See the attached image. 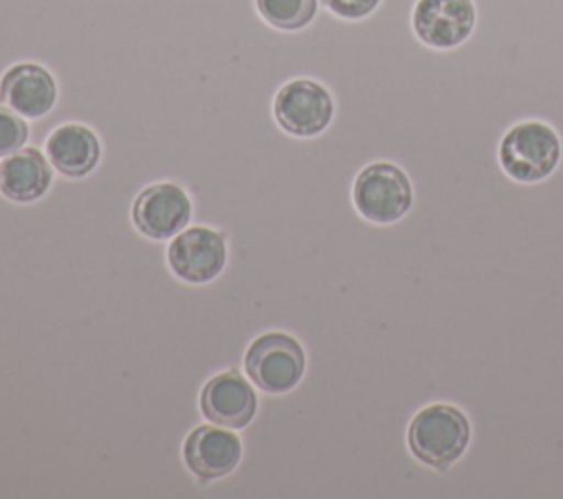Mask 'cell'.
Segmentation results:
<instances>
[{
  "instance_id": "ba28073f",
  "label": "cell",
  "mask_w": 563,
  "mask_h": 499,
  "mask_svg": "<svg viewBox=\"0 0 563 499\" xmlns=\"http://www.w3.org/2000/svg\"><path fill=\"white\" fill-rule=\"evenodd\" d=\"M132 218L143 235L167 240L189 222L191 202L187 193L172 182L150 185L136 196Z\"/></svg>"
},
{
  "instance_id": "30bf717a",
  "label": "cell",
  "mask_w": 563,
  "mask_h": 499,
  "mask_svg": "<svg viewBox=\"0 0 563 499\" xmlns=\"http://www.w3.org/2000/svg\"><path fill=\"white\" fill-rule=\"evenodd\" d=\"M183 455L189 470L198 479L209 481L229 475L238 466L242 457V444L235 433L205 424L189 433Z\"/></svg>"
},
{
  "instance_id": "7c38bea8",
  "label": "cell",
  "mask_w": 563,
  "mask_h": 499,
  "mask_svg": "<svg viewBox=\"0 0 563 499\" xmlns=\"http://www.w3.org/2000/svg\"><path fill=\"white\" fill-rule=\"evenodd\" d=\"M101 154L92 130L79 123H66L46 138V156L51 165L68 178H81L97 165Z\"/></svg>"
},
{
  "instance_id": "277c9868",
  "label": "cell",
  "mask_w": 563,
  "mask_h": 499,
  "mask_svg": "<svg viewBox=\"0 0 563 499\" xmlns=\"http://www.w3.org/2000/svg\"><path fill=\"white\" fill-rule=\"evenodd\" d=\"M306 354L299 341L284 332L257 336L244 356L249 378L268 393L290 391L303 376Z\"/></svg>"
},
{
  "instance_id": "4fadbf2b",
  "label": "cell",
  "mask_w": 563,
  "mask_h": 499,
  "mask_svg": "<svg viewBox=\"0 0 563 499\" xmlns=\"http://www.w3.org/2000/svg\"><path fill=\"white\" fill-rule=\"evenodd\" d=\"M51 180V165L35 147L13 152L0 163V191L13 202L37 200Z\"/></svg>"
},
{
  "instance_id": "2e32d148",
  "label": "cell",
  "mask_w": 563,
  "mask_h": 499,
  "mask_svg": "<svg viewBox=\"0 0 563 499\" xmlns=\"http://www.w3.org/2000/svg\"><path fill=\"white\" fill-rule=\"evenodd\" d=\"M323 4L339 18L361 20L369 15L380 4V0H323Z\"/></svg>"
},
{
  "instance_id": "8992f818",
  "label": "cell",
  "mask_w": 563,
  "mask_h": 499,
  "mask_svg": "<svg viewBox=\"0 0 563 499\" xmlns=\"http://www.w3.org/2000/svg\"><path fill=\"white\" fill-rule=\"evenodd\" d=\"M334 114L330 92L312 79H295L279 88L275 97L277 123L295 136L321 134Z\"/></svg>"
},
{
  "instance_id": "9a60e30c",
  "label": "cell",
  "mask_w": 563,
  "mask_h": 499,
  "mask_svg": "<svg viewBox=\"0 0 563 499\" xmlns=\"http://www.w3.org/2000/svg\"><path fill=\"white\" fill-rule=\"evenodd\" d=\"M29 136L24 119H20L11 108L0 106V156L18 152Z\"/></svg>"
},
{
  "instance_id": "5bb4252c",
  "label": "cell",
  "mask_w": 563,
  "mask_h": 499,
  "mask_svg": "<svg viewBox=\"0 0 563 499\" xmlns=\"http://www.w3.org/2000/svg\"><path fill=\"white\" fill-rule=\"evenodd\" d=\"M257 9L268 24L282 31H297L314 18L317 0H257Z\"/></svg>"
},
{
  "instance_id": "52a82bcc",
  "label": "cell",
  "mask_w": 563,
  "mask_h": 499,
  "mask_svg": "<svg viewBox=\"0 0 563 499\" xmlns=\"http://www.w3.org/2000/svg\"><path fill=\"white\" fill-rule=\"evenodd\" d=\"M227 262V246L220 233L207 226L185 229L167 248L169 268L189 284H205L220 275Z\"/></svg>"
},
{
  "instance_id": "8fae6325",
  "label": "cell",
  "mask_w": 563,
  "mask_h": 499,
  "mask_svg": "<svg viewBox=\"0 0 563 499\" xmlns=\"http://www.w3.org/2000/svg\"><path fill=\"white\" fill-rule=\"evenodd\" d=\"M55 79L37 64H15L2 75L0 101L26 119L44 117L55 106Z\"/></svg>"
},
{
  "instance_id": "5b68a950",
  "label": "cell",
  "mask_w": 563,
  "mask_h": 499,
  "mask_svg": "<svg viewBox=\"0 0 563 499\" xmlns=\"http://www.w3.org/2000/svg\"><path fill=\"white\" fill-rule=\"evenodd\" d=\"M477 24V7L473 0H416L411 26L416 37L440 51L464 44Z\"/></svg>"
},
{
  "instance_id": "9c48e42d",
  "label": "cell",
  "mask_w": 563,
  "mask_h": 499,
  "mask_svg": "<svg viewBox=\"0 0 563 499\" xmlns=\"http://www.w3.org/2000/svg\"><path fill=\"white\" fill-rule=\"evenodd\" d=\"M200 409L213 424L242 429L253 420L257 398L253 387L238 372H224L202 387Z\"/></svg>"
},
{
  "instance_id": "6da1fadb",
  "label": "cell",
  "mask_w": 563,
  "mask_h": 499,
  "mask_svg": "<svg viewBox=\"0 0 563 499\" xmlns=\"http://www.w3.org/2000/svg\"><path fill=\"white\" fill-rule=\"evenodd\" d=\"M471 442V422L453 404L433 402L422 407L409 422L407 444L411 455L435 468L446 470L455 464Z\"/></svg>"
},
{
  "instance_id": "3957f363",
  "label": "cell",
  "mask_w": 563,
  "mask_h": 499,
  "mask_svg": "<svg viewBox=\"0 0 563 499\" xmlns=\"http://www.w3.org/2000/svg\"><path fill=\"white\" fill-rule=\"evenodd\" d=\"M352 200L365 220L391 224L411 209L413 189L398 165L378 160L361 169L352 187Z\"/></svg>"
},
{
  "instance_id": "7a4b0ae2",
  "label": "cell",
  "mask_w": 563,
  "mask_h": 499,
  "mask_svg": "<svg viewBox=\"0 0 563 499\" xmlns=\"http://www.w3.org/2000/svg\"><path fill=\"white\" fill-rule=\"evenodd\" d=\"M556 130L539 119L515 123L499 141V165L517 182L545 180L561 160Z\"/></svg>"
}]
</instances>
